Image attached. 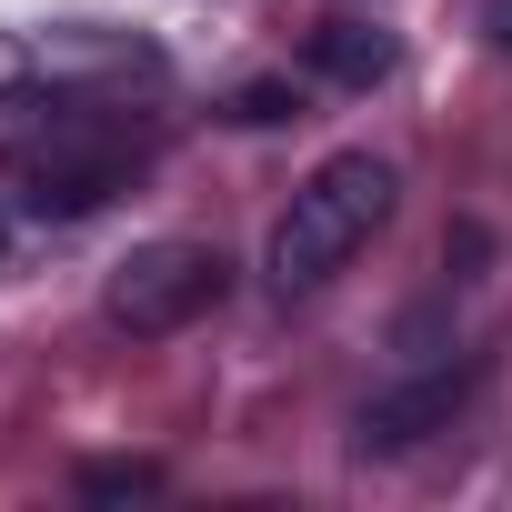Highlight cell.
<instances>
[{
  "mask_svg": "<svg viewBox=\"0 0 512 512\" xmlns=\"http://www.w3.org/2000/svg\"><path fill=\"white\" fill-rule=\"evenodd\" d=\"M392 201H402V171H392L382 151H332V161L292 191V211L272 221V251H262L272 292H282V302H292V292H322L352 251L392 221Z\"/></svg>",
  "mask_w": 512,
  "mask_h": 512,
  "instance_id": "6da1fadb",
  "label": "cell"
},
{
  "mask_svg": "<svg viewBox=\"0 0 512 512\" xmlns=\"http://www.w3.org/2000/svg\"><path fill=\"white\" fill-rule=\"evenodd\" d=\"M221 292H231V262H221L211 241H141L131 262L111 272L101 312L131 342H161V332H191L201 312H221Z\"/></svg>",
  "mask_w": 512,
  "mask_h": 512,
  "instance_id": "7a4b0ae2",
  "label": "cell"
},
{
  "mask_svg": "<svg viewBox=\"0 0 512 512\" xmlns=\"http://www.w3.org/2000/svg\"><path fill=\"white\" fill-rule=\"evenodd\" d=\"M462 382H472V362H412L392 392H372V402L352 412V452H362V462H392V452L432 442V432L462 412Z\"/></svg>",
  "mask_w": 512,
  "mask_h": 512,
  "instance_id": "3957f363",
  "label": "cell"
},
{
  "mask_svg": "<svg viewBox=\"0 0 512 512\" xmlns=\"http://www.w3.org/2000/svg\"><path fill=\"white\" fill-rule=\"evenodd\" d=\"M392 31H372V21H322L312 31V71L322 81H342V91H372V81H392Z\"/></svg>",
  "mask_w": 512,
  "mask_h": 512,
  "instance_id": "277c9868",
  "label": "cell"
},
{
  "mask_svg": "<svg viewBox=\"0 0 512 512\" xmlns=\"http://www.w3.org/2000/svg\"><path fill=\"white\" fill-rule=\"evenodd\" d=\"M141 492H161L151 462H91L81 472V502H141Z\"/></svg>",
  "mask_w": 512,
  "mask_h": 512,
  "instance_id": "5b68a950",
  "label": "cell"
},
{
  "mask_svg": "<svg viewBox=\"0 0 512 512\" xmlns=\"http://www.w3.org/2000/svg\"><path fill=\"white\" fill-rule=\"evenodd\" d=\"M292 111H302V101H292L282 81H251V91L231 101V121H251V131H272V121H292Z\"/></svg>",
  "mask_w": 512,
  "mask_h": 512,
  "instance_id": "8992f818",
  "label": "cell"
},
{
  "mask_svg": "<svg viewBox=\"0 0 512 512\" xmlns=\"http://www.w3.org/2000/svg\"><path fill=\"white\" fill-rule=\"evenodd\" d=\"M482 41H492V51L512 61V0H482Z\"/></svg>",
  "mask_w": 512,
  "mask_h": 512,
  "instance_id": "52a82bcc",
  "label": "cell"
}]
</instances>
